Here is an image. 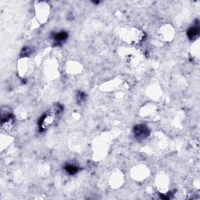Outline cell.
Returning a JSON list of instances; mask_svg holds the SVG:
<instances>
[{
	"instance_id": "5b68a950",
	"label": "cell",
	"mask_w": 200,
	"mask_h": 200,
	"mask_svg": "<svg viewBox=\"0 0 200 200\" xmlns=\"http://www.w3.org/2000/svg\"><path fill=\"white\" fill-rule=\"evenodd\" d=\"M187 35L190 39H195V38L198 37V35H199V29L197 27H191V28L188 31Z\"/></svg>"
},
{
	"instance_id": "8992f818",
	"label": "cell",
	"mask_w": 200,
	"mask_h": 200,
	"mask_svg": "<svg viewBox=\"0 0 200 200\" xmlns=\"http://www.w3.org/2000/svg\"><path fill=\"white\" fill-rule=\"evenodd\" d=\"M65 170L67 174L73 175L78 173V168L74 165H67L65 167Z\"/></svg>"
},
{
	"instance_id": "3957f363",
	"label": "cell",
	"mask_w": 200,
	"mask_h": 200,
	"mask_svg": "<svg viewBox=\"0 0 200 200\" xmlns=\"http://www.w3.org/2000/svg\"><path fill=\"white\" fill-rule=\"evenodd\" d=\"M134 133L137 138H144L148 135V129L144 125H138L134 128Z\"/></svg>"
},
{
	"instance_id": "6da1fadb",
	"label": "cell",
	"mask_w": 200,
	"mask_h": 200,
	"mask_svg": "<svg viewBox=\"0 0 200 200\" xmlns=\"http://www.w3.org/2000/svg\"><path fill=\"white\" fill-rule=\"evenodd\" d=\"M61 112H62V108H61V107H60V106H56V107H53L49 113L43 115L39 122L40 130H41V131H45L46 129L49 128V127L53 124V123L54 122L56 117L57 116V115H59Z\"/></svg>"
},
{
	"instance_id": "277c9868",
	"label": "cell",
	"mask_w": 200,
	"mask_h": 200,
	"mask_svg": "<svg viewBox=\"0 0 200 200\" xmlns=\"http://www.w3.org/2000/svg\"><path fill=\"white\" fill-rule=\"evenodd\" d=\"M67 37H68V35H67V32L63 31V32H60V33L56 34L53 38H54V40L56 41V42L62 43L64 42L65 40H67Z\"/></svg>"
},
{
	"instance_id": "52a82bcc",
	"label": "cell",
	"mask_w": 200,
	"mask_h": 200,
	"mask_svg": "<svg viewBox=\"0 0 200 200\" xmlns=\"http://www.w3.org/2000/svg\"><path fill=\"white\" fill-rule=\"evenodd\" d=\"M84 97H85V95H84V93H79L78 96V101H82V100L84 99Z\"/></svg>"
},
{
	"instance_id": "7a4b0ae2",
	"label": "cell",
	"mask_w": 200,
	"mask_h": 200,
	"mask_svg": "<svg viewBox=\"0 0 200 200\" xmlns=\"http://www.w3.org/2000/svg\"><path fill=\"white\" fill-rule=\"evenodd\" d=\"M14 117L12 114L8 113L7 116L2 115V127L5 131H10L14 125Z\"/></svg>"
}]
</instances>
